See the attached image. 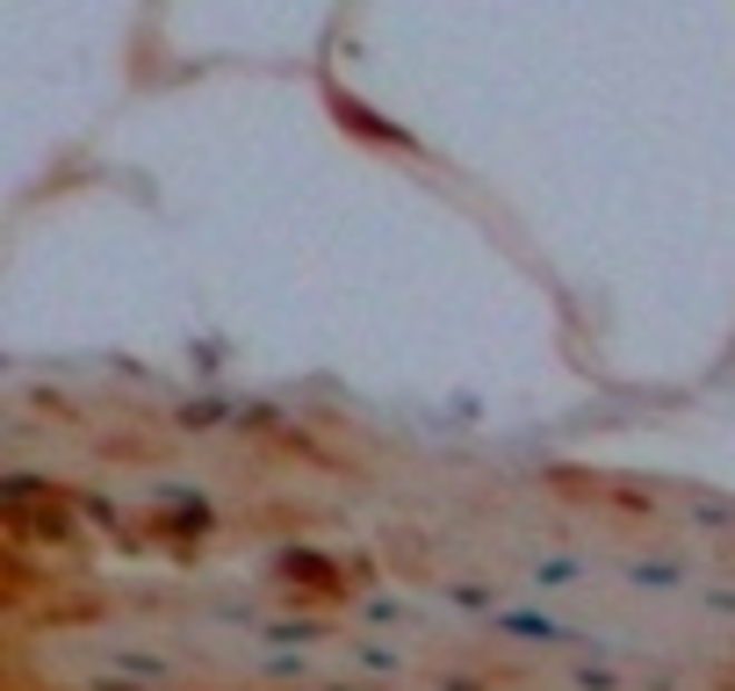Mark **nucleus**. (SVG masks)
I'll list each match as a JSON object with an SVG mask.
<instances>
[{"label":"nucleus","mask_w":735,"mask_h":691,"mask_svg":"<svg viewBox=\"0 0 735 691\" xmlns=\"http://www.w3.org/2000/svg\"><path fill=\"white\" fill-rule=\"evenodd\" d=\"M490 634H504V641H527V649H577V626H556L548 612H490Z\"/></svg>","instance_id":"obj_1"},{"label":"nucleus","mask_w":735,"mask_h":691,"mask_svg":"<svg viewBox=\"0 0 735 691\" xmlns=\"http://www.w3.org/2000/svg\"><path fill=\"white\" fill-rule=\"evenodd\" d=\"M685 570L678 562H627V591H678Z\"/></svg>","instance_id":"obj_2"},{"label":"nucleus","mask_w":735,"mask_h":691,"mask_svg":"<svg viewBox=\"0 0 735 691\" xmlns=\"http://www.w3.org/2000/svg\"><path fill=\"white\" fill-rule=\"evenodd\" d=\"M577 576H585V562H570V555H548V562H533V591H570Z\"/></svg>","instance_id":"obj_3"},{"label":"nucleus","mask_w":735,"mask_h":691,"mask_svg":"<svg viewBox=\"0 0 735 691\" xmlns=\"http://www.w3.org/2000/svg\"><path fill=\"white\" fill-rule=\"evenodd\" d=\"M317 634H325L317 620H267V626H259V641H267V649H288V641H317Z\"/></svg>","instance_id":"obj_4"},{"label":"nucleus","mask_w":735,"mask_h":691,"mask_svg":"<svg viewBox=\"0 0 735 691\" xmlns=\"http://www.w3.org/2000/svg\"><path fill=\"white\" fill-rule=\"evenodd\" d=\"M570 691H620V670H599V663H570Z\"/></svg>","instance_id":"obj_5"},{"label":"nucleus","mask_w":735,"mask_h":691,"mask_svg":"<svg viewBox=\"0 0 735 691\" xmlns=\"http://www.w3.org/2000/svg\"><path fill=\"white\" fill-rule=\"evenodd\" d=\"M693 526H707V533H728V526H735V504H714V497H699V504H693Z\"/></svg>","instance_id":"obj_6"},{"label":"nucleus","mask_w":735,"mask_h":691,"mask_svg":"<svg viewBox=\"0 0 735 691\" xmlns=\"http://www.w3.org/2000/svg\"><path fill=\"white\" fill-rule=\"evenodd\" d=\"M448 598H454L462 612H490V591H483V583H448Z\"/></svg>","instance_id":"obj_7"},{"label":"nucleus","mask_w":735,"mask_h":691,"mask_svg":"<svg viewBox=\"0 0 735 691\" xmlns=\"http://www.w3.org/2000/svg\"><path fill=\"white\" fill-rule=\"evenodd\" d=\"M361 620L390 626V620H411V605H396V598H375V605H361Z\"/></svg>","instance_id":"obj_8"},{"label":"nucleus","mask_w":735,"mask_h":691,"mask_svg":"<svg viewBox=\"0 0 735 691\" xmlns=\"http://www.w3.org/2000/svg\"><path fill=\"white\" fill-rule=\"evenodd\" d=\"M361 663H367V670H404V655H396V649H375V641H361Z\"/></svg>","instance_id":"obj_9"},{"label":"nucleus","mask_w":735,"mask_h":691,"mask_svg":"<svg viewBox=\"0 0 735 691\" xmlns=\"http://www.w3.org/2000/svg\"><path fill=\"white\" fill-rule=\"evenodd\" d=\"M80 691H137V678H87Z\"/></svg>","instance_id":"obj_10"},{"label":"nucleus","mask_w":735,"mask_h":691,"mask_svg":"<svg viewBox=\"0 0 735 691\" xmlns=\"http://www.w3.org/2000/svg\"><path fill=\"white\" fill-rule=\"evenodd\" d=\"M440 691H483V678H440Z\"/></svg>","instance_id":"obj_11"},{"label":"nucleus","mask_w":735,"mask_h":691,"mask_svg":"<svg viewBox=\"0 0 735 691\" xmlns=\"http://www.w3.org/2000/svg\"><path fill=\"white\" fill-rule=\"evenodd\" d=\"M707 605L714 612H735V591H707Z\"/></svg>","instance_id":"obj_12"}]
</instances>
